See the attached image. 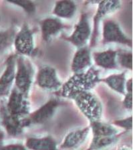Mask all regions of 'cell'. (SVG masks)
<instances>
[{
    "instance_id": "obj_1",
    "label": "cell",
    "mask_w": 133,
    "mask_h": 150,
    "mask_svg": "<svg viewBox=\"0 0 133 150\" xmlns=\"http://www.w3.org/2000/svg\"><path fill=\"white\" fill-rule=\"evenodd\" d=\"M99 71L90 68L86 71L74 74L62 86V95L72 98L77 93L89 91L100 82Z\"/></svg>"
},
{
    "instance_id": "obj_2",
    "label": "cell",
    "mask_w": 133,
    "mask_h": 150,
    "mask_svg": "<svg viewBox=\"0 0 133 150\" xmlns=\"http://www.w3.org/2000/svg\"><path fill=\"white\" fill-rule=\"evenodd\" d=\"M34 70L31 62L25 56H16L15 88L23 95H28L32 84Z\"/></svg>"
},
{
    "instance_id": "obj_3",
    "label": "cell",
    "mask_w": 133,
    "mask_h": 150,
    "mask_svg": "<svg viewBox=\"0 0 133 150\" xmlns=\"http://www.w3.org/2000/svg\"><path fill=\"white\" fill-rule=\"evenodd\" d=\"M72 98L91 122L99 121L102 115V105L92 93L83 91L77 93Z\"/></svg>"
},
{
    "instance_id": "obj_4",
    "label": "cell",
    "mask_w": 133,
    "mask_h": 150,
    "mask_svg": "<svg viewBox=\"0 0 133 150\" xmlns=\"http://www.w3.org/2000/svg\"><path fill=\"white\" fill-rule=\"evenodd\" d=\"M13 44L19 55L30 56L33 54L35 50L34 32L27 23H24L16 33Z\"/></svg>"
},
{
    "instance_id": "obj_5",
    "label": "cell",
    "mask_w": 133,
    "mask_h": 150,
    "mask_svg": "<svg viewBox=\"0 0 133 150\" xmlns=\"http://www.w3.org/2000/svg\"><path fill=\"white\" fill-rule=\"evenodd\" d=\"M26 96L23 95L15 88L11 90L6 104V112L12 116L24 117L29 115V103Z\"/></svg>"
},
{
    "instance_id": "obj_6",
    "label": "cell",
    "mask_w": 133,
    "mask_h": 150,
    "mask_svg": "<svg viewBox=\"0 0 133 150\" xmlns=\"http://www.w3.org/2000/svg\"><path fill=\"white\" fill-rule=\"evenodd\" d=\"M102 42L104 44L118 43L132 46V40L126 36L117 23L111 20L104 21L103 23Z\"/></svg>"
},
{
    "instance_id": "obj_7",
    "label": "cell",
    "mask_w": 133,
    "mask_h": 150,
    "mask_svg": "<svg viewBox=\"0 0 133 150\" xmlns=\"http://www.w3.org/2000/svg\"><path fill=\"white\" fill-rule=\"evenodd\" d=\"M91 36V28L87 13L82 14L75 29L70 36L66 40L78 48L85 46Z\"/></svg>"
},
{
    "instance_id": "obj_8",
    "label": "cell",
    "mask_w": 133,
    "mask_h": 150,
    "mask_svg": "<svg viewBox=\"0 0 133 150\" xmlns=\"http://www.w3.org/2000/svg\"><path fill=\"white\" fill-rule=\"evenodd\" d=\"M37 84L40 88L47 91H56L62 86L56 70L47 65L42 66L39 69Z\"/></svg>"
},
{
    "instance_id": "obj_9",
    "label": "cell",
    "mask_w": 133,
    "mask_h": 150,
    "mask_svg": "<svg viewBox=\"0 0 133 150\" xmlns=\"http://www.w3.org/2000/svg\"><path fill=\"white\" fill-rule=\"evenodd\" d=\"M16 70V56L11 55L7 59L6 68L0 76V97H6L12 90L15 83Z\"/></svg>"
},
{
    "instance_id": "obj_10",
    "label": "cell",
    "mask_w": 133,
    "mask_h": 150,
    "mask_svg": "<svg viewBox=\"0 0 133 150\" xmlns=\"http://www.w3.org/2000/svg\"><path fill=\"white\" fill-rule=\"evenodd\" d=\"M2 125L9 135L16 137L22 134L24 128L30 124L27 116L24 117L12 116L6 112L2 119Z\"/></svg>"
},
{
    "instance_id": "obj_11",
    "label": "cell",
    "mask_w": 133,
    "mask_h": 150,
    "mask_svg": "<svg viewBox=\"0 0 133 150\" xmlns=\"http://www.w3.org/2000/svg\"><path fill=\"white\" fill-rule=\"evenodd\" d=\"M58 100L52 98L41 107L27 115L30 124H40L47 121L54 113L58 106Z\"/></svg>"
},
{
    "instance_id": "obj_12",
    "label": "cell",
    "mask_w": 133,
    "mask_h": 150,
    "mask_svg": "<svg viewBox=\"0 0 133 150\" xmlns=\"http://www.w3.org/2000/svg\"><path fill=\"white\" fill-rule=\"evenodd\" d=\"M120 7L119 1H101L98 3V9L94 17V30H93L92 44L95 43L98 34V28L101 19L107 14L113 12Z\"/></svg>"
},
{
    "instance_id": "obj_13",
    "label": "cell",
    "mask_w": 133,
    "mask_h": 150,
    "mask_svg": "<svg viewBox=\"0 0 133 150\" xmlns=\"http://www.w3.org/2000/svg\"><path fill=\"white\" fill-rule=\"evenodd\" d=\"M66 27V25H64L58 18H46L40 22L42 37L44 41L48 42Z\"/></svg>"
},
{
    "instance_id": "obj_14",
    "label": "cell",
    "mask_w": 133,
    "mask_h": 150,
    "mask_svg": "<svg viewBox=\"0 0 133 150\" xmlns=\"http://www.w3.org/2000/svg\"><path fill=\"white\" fill-rule=\"evenodd\" d=\"M91 67V54L87 46L78 48L76 52L72 62V70L76 73H80Z\"/></svg>"
},
{
    "instance_id": "obj_15",
    "label": "cell",
    "mask_w": 133,
    "mask_h": 150,
    "mask_svg": "<svg viewBox=\"0 0 133 150\" xmlns=\"http://www.w3.org/2000/svg\"><path fill=\"white\" fill-rule=\"evenodd\" d=\"M117 51L113 49L96 52L93 54V58L98 67L104 69H116L118 67Z\"/></svg>"
},
{
    "instance_id": "obj_16",
    "label": "cell",
    "mask_w": 133,
    "mask_h": 150,
    "mask_svg": "<svg viewBox=\"0 0 133 150\" xmlns=\"http://www.w3.org/2000/svg\"><path fill=\"white\" fill-rule=\"evenodd\" d=\"M90 131V127L73 131L65 137L60 146L61 149H74L78 147L84 142Z\"/></svg>"
},
{
    "instance_id": "obj_17",
    "label": "cell",
    "mask_w": 133,
    "mask_h": 150,
    "mask_svg": "<svg viewBox=\"0 0 133 150\" xmlns=\"http://www.w3.org/2000/svg\"><path fill=\"white\" fill-rule=\"evenodd\" d=\"M25 147L30 150H58L56 142L50 136L30 137L25 142Z\"/></svg>"
},
{
    "instance_id": "obj_18",
    "label": "cell",
    "mask_w": 133,
    "mask_h": 150,
    "mask_svg": "<svg viewBox=\"0 0 133 150\" xmlns=\"http://www.w3.org/2000/svg\"><path fill=\"white\" fill-rule=\"evenodd\" d=\"M77 7L72 1H58L55 4L53 14L58 18L70 19L76 13Z\"/></svg>"
},
{
    "instance_id": "obj_19",
    "label": "cell",
    "mask_w": 133,
    "mask_h": 150,
    "mask_svg": "<svg viewBox=\"0 0 133 150\" xmlns=\"http://www.w3.org/2000/svg\"><path fill=\"white\" fill-rule=\"evenodd\" d=\"M125 72H121L120 74H111L104 79H100L107 84L112 90L116 91V93L121 95H125V83H126V75Z\"/></svg>"
},
{
    "instance_id": "obj_20",
    "label": "cell",
    "mask_w": 133,
    "mask_h": 150,
    "mask_svg": "<svg viewBox=\"0 0 133 150\" xmlns=\"http://www.w3.org/2000/svg\"><path fill=\"white\" fill-rule=\"evenodd\" d=\"M90 127L92 129L93 136L100 137H112L118 135V129L108 123H105L99 121L91 122Z\"/></svg>"
},
{
    "instance_id": "obj_21",
    "label": "cell",
    "mask_w": 133,
    "mask_h": 150,
    "mask_svg": "<svg viewBox=\"0 0 133 150\" xmlns=\"http://www.w3.org/2000/svg\"><path fill=\"white\" fill-rule=\"evenodd\" d=\"M118 136H112V137H100V136H93L92 143L88 150H98L115 143L118 139Z\"/></svg>"
},
{
    "instance_id": "obj_22",
    "label": "cell",
    "mask_w": 133,
    "mask_h": 150,
    "mask_svg": "<svg viewBox=\"0 0 133 150\" xmlns=\"http://www.w3.org/2000/svg\"><path fill=\"white\" fill-rule=\"evenodd\" d=\"M15 32L12 28L0 30V54L6 51L13 43Z\"/></svg>"
},
{
    "instance_id": "obj_23",
    "label": "cell",
    "mask_w": 133,
    "mask_h": 150,
    "mask_svg": "<svg viewBox=\"0 0 133 150\" xmlns=\"http://www.w3.org/2000/svg\"><path fill=\"white\" fill-rule=\"evenodd\" d=\"M117 51V64L128 70L132 69V54L131 52L119 50Z\"/></svg>"
},
{
    "instance_id": "obj_24",
    "label": "cell",
    "mask_w": 133,
    "mask_h": 150,
    "mask_svg": "<svg viewBox=\"0 0 133 150\" xmlns=\"http://www.w3.org/2000/svg\"><path fill=\"white\" fill-rule=\"evenodd\" d=\"M8 3L22 8L25 12L30 14L34 13L36 11V5L32 1H11Z\"/></svg>"
},
{
    "instance_id": "obj_25",
    "label": "cell",
    "mask_w": 133,
    "mask_h": 150,
    "mask_svg": "<svg viewBox=\"0 0 133 150\" xmlns=\"http://www.w3.org/2000/svg\"><path fill=\"white\" fill-rule=\"evenodd\" d=\"M114 124L128 131L130 130L132 128V117H130L124 119L116 120L114 122Z\"/></svg>"
},
{
    "instance_id": "obj_26",
    "label": "cell",
    "mask_w": 133,
    "mask_h": 150,
    "mask_svg": "<svg viewBox=\"0 0 133 150\" xmlns=\"http://www.w3.org/2000/svg\"><path fill=\"white\" fill-rule=\"evenodd\" d=\"M0 150H26L25 147L20 144H13L1 145Z\"/></svg>"
},
{
    "instance_id": "obj_27",
    "label": "cell",
    "mask_w": 133,
    "mask_h": 150,
    "mask_svg": "<svg viewBox=\"0 0 133 150\" xmlns=\"http://www.w3.org/2000/svg\"><path fill=\"white\" fill-rule=\"evenodd\" d=\"M123 100V105L125 109L131 110L132 109V93H125Z\"/></svg>"
},
{
    "instance_id": "obj_28",
    "label": "cell",
    "mask_w": 133,
    "mask_h": 150,
    "mask_svg": "<svg viewBox=\"0 0 133 150\" xmlns=\"http://www.w3.org/2000/svg\"><path fill=\"white\" fill-rule=\"evenodd\" d=\"M125 91L127 93H132V79L130 78L126 81Z\"/></svg>"
},
{
    "instance_id": "obj_29",
    "label": "cell",
    "mask_w": 133,
    "mask_h": 150,
    "mask_svg": "<svg viewBox=\"0 0 133 150\" xmlns=\"http://www.w3.org/2000/svg\"><path fill=\"white\" fill-rule=\"evenodd\" d=\"M4 138H5V133H4V131L0 129V146L3 145L2 143H3Z\"/></svg>"
},
{
    "instance_id": "obj_30",
    "label": "cell",
    "mask_w": 133,
    "mask_h": 150,
    "mask_svg": "<svg viewBox=\"0 0 133 150\" xmlns=\"http://www.w3.org/2000/svg\"><path fill=\"white\" fill-rule=\"evenodd\" d=\"M119 150H131V149H130L127 146H125V145H124V146L120 147V149H119Z\"/></svg>"
}]
</instances>
